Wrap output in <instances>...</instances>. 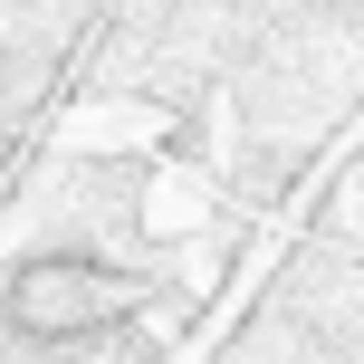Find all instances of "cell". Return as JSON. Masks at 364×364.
Here are the masks:
<instances>
[{"mask_svg": "<svg viewBox=\"0 0 364 364\" xmlns=\"http://www.w3.org/2000/svg\"><path fill=\"white\" fill-rule=\"evenodd\" d=\"M125 278L96 269V259H38L10 278V326L19 336H96L106 316H125Z\"/></svg>", "mask_w": 364, "mask_h": 364, "instance_id": "obj_1", "label": "cell"}]
</instances>
